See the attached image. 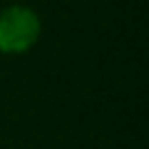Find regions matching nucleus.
<instances>
[{"label": "nucleus", "instance_id": "obj_1", "mask_svg": "<svg viewBox=\"0 0 149 149\" xmlns=\"http://www.w3.org/2000/svg\"><path fill=\"white\" fill-rule=\"evenodd\" d=\"M40 37V17L25 5H10L0 13V52L20 55Z\"/></svg>", "mask_w": 149, "mask_h": 149}]
</instances>
